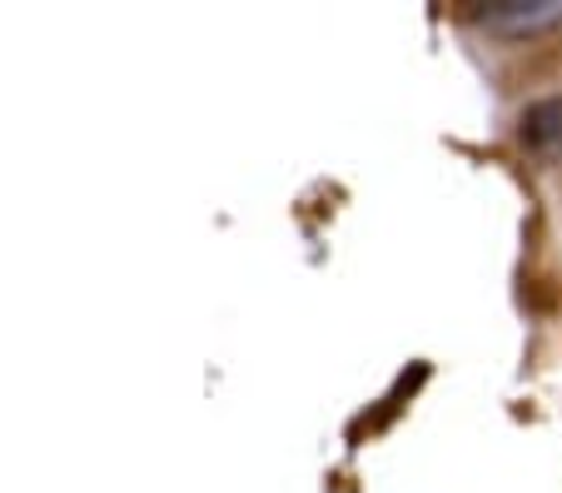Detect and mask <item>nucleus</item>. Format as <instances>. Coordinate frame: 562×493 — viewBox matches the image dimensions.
Wrapping results in <instances>:
<instances>
[{
    "label": "nucleus",
    "mask_w": 562,
    "mask_h": 493,
    "mask_svg": "<svg viewBox=\"0 0 562 493\" xmlns=\"http://www.w3.org/2000/svg\"><path fill=\"white\" fill-rule=\"evenodd\" d=\"M562 15V0H548L542 11H532V5H503V11H493V21H508V25H538V21H558Z\"/></svg>",
    "instance_id": "2"
},
{
    "label": "nucleus",
    "mask_w": 562,
    "mask_h": 493,
    "mask_svg": "<svg viewBox=\"0 0 562 493\" xmlns=\"http://www.w3.org/2000/svg\"><path fill=\"white\" fill-rule=\"evenodd\" d=\"M518 135L532 155H562V96H548V100H532L518 120Z\"/></svg>",
    "instance_id": "1"
}]
</instances>
